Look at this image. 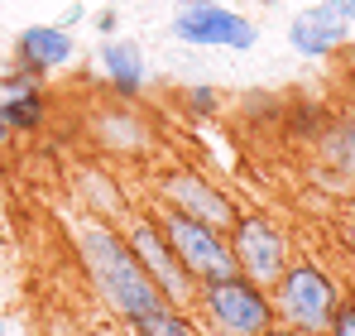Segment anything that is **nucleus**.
I'll list each match as a JSON object with an SVG mask.
<instances>
[{
    "label": "nucleus",
    "mask_w": 355,
    "mask_h": 336,
    "mask_svg": "<svg viewBox=\"0 0 355 336\" xmlns=\"http://www.w3.org/2000/svg\"><path fill=\"white\" fill-rule=\"evenodd\" d=\"M331 336H355V303H341L331 317Z\"/></svg>",
    "instance_id": "15"
},
{
    "label": "nucleus",
    "mask_w": 355,
    "mask_h": 336,
    "mask_svg": "<svg viewBox=\"0 0 355 336\" xmlns=\"http://www.w3.org/2000/svg\"><path fill=\"white\" fill-rule=\"evenodd\" d=\"M264 5H274V0H264Z\"/></svg>",
    "instance_id": "23"
},
{
    "label": "nucleus",
    "mask_w": 355,
    "mask_h": 336,
    "mask_svg": "<svg viewBox=\"0 0 355 336\" xmlns=\"http://www.w3.org/2000/svg\"><path fill=\"white\" fill-rule=\"evenodd\" d=\"M101 336H111V332H101Z\"/></svg>",
    "instance_id": "25"
},
{
    "label": "nucleus",
    "mask_w": 355,
    "mask_h": 336,
    "mask_svg": "<svg viewBox=\"0 0 355 336\" xmlns=\"http://www.w3.org/2000/svg\"><path fill=\"white\" fill-rule=\"evenodd\" d=\"M197 308H202V317L211 322L216 336H264L279 327L274 293L264 283L245 279V274L197 283Z\"/></svg>",
    "instance_id": "2"
},
{
    "label": "nucleus",
    "mask_w": 355,
    "mask_h": 336,
    "mask_svg": "<svg viewBox=\"0 0 355 336\" xmlns=\"http://www.w3.org/2000/svg\"><path fill=\"white\" fill-rule=\"evenodd\" d=\"M293 336H331V332H293Z\"/></svg>",
    "instance_id": "19"
},
{
    "label": "nucleus",
    "mask_w": 355,
    "mask_h": 336,
    "mask_svg": "<svg viewBox=\"0 0 355 336\" xmlns=\"http://www.w3.org/2000/svg\"><path fill=\"white\" fill-rule=\"evenodd\" d=\"M159 230H164V240L173 245L178 264H182V269H187V274H192L197 283L226 279V274H240V269H236V255H231V240H226V230L192 221V217L173 212V207L159 217Z\"/></svg>",
    "instance_id": "4"
},
{
    "label": "nucleus",
    "mask_w": 355,
    "mask_h": 336,
    "mask_svg": "<svg viewBox=\"0 0 355 336\" xmlns=\"http://www.w3.org/2000/svg\"><path fill=\"white\" fill-rule=\"evenodd\" d=\"M264 336H293V327H288V332H284V327H274V332H264Z\"/></svg>",
    "instance_id": "18"
},
{
    "label": "nucleus",
    "mask_w": 355,
    "mask_h": 336,
    "mask_svg": "<svg viewBox=\"0 0 355 336\" xmlns=\"http://www.w3.org/2000/svg\"><path fill=\"white\" fill-rule=\"evenodd\" d=\"M269 293H274L279 322H288L293 332H331V317H336V308L346 303V298H341V283L331 279L327 269H317L312 260L288 264Z\"/></svg>",
    "instance_id": "3"
},
{
    "label": "nucleus",
    "mask_w": 355,
    "mask_h": 336,
    "mask_svg": "<svg viewBox=\"0 0 355 336\" xmlns=\"http://www.w3.org/2000/svg\"><path fill=\"white\" fill-rule=\"evenodd\" d=\"M0 140H5V125H0Z\"/></svg>",
    "instance_id": "22"
},
{
    "label": "nucleus",
    "mask_w": 355,
    "mask_h": 336,
    "mask_svg": "<svg viewBox=\"0 0 355 336\" xmlns=\"http://www.w3.org/2000/svg\"><path fill=\"white\" fill-rule=\"evenodd\" d=\"M39 115H44V106H39V92H34V87L0 101V125H10V130H34Z\"/></svg>",
    "instance_id": "13"
},
{
    "label": "nucleus",
    "mask_w": 355,
    "mask_h": 336,
    "mask_svg": "<svg viewBox=\"0 0 355 336\" xmlns=\"http://www.w3.org/2000/svg\"><path fill=\"white\" fill-rule=\"evenodd\" d=\"M173 34L182 44H202V49H254L259 39V29L226 5H182L173 15Z\"/></svg>",
    "instance_id": "8"
},
{
    "label": "nucleus",
    "mask_w": 355,
    "mask_h": 336,
    "mask_svg": "<svg viewBox=\"0 0 355 336\" xmlns=\"http://www.w3.org/2000/svg\"><path fill=\"white\" fill-rule=\"evenodd\" d=\"M0 332H5V322H0Z\"/></svg>",
    "instance_id": "24"
},
{
    "label": "nucleus",
    "mask_w": 355,
    "mask_h": 336,
    "mask_svg": "<svg viewBox=\"0 0 355 336\" xmlns=\"http://www.w3.org/2000/svg\"><path fill=\"white\" fill-rule=\"evenodd\" d=\"M82 264L96 283V293L106 298V308L120 312L125 322L149 317L154 308H164L159 283L144 274L139 255L130 250V240L111 226H82Z\"/></svg>",
    "instance_id": "1"
},
{
    "label": "nucleus",
    "mask_w": 355,
    "mask_h": 336,
    "mask_svg": "<svg viewBox=\"0 0 355 336\" xmlns=\"http://www.w3.org/2000/svg\"><path fill=\"white\" fill-rule=\"evenodd\" d=\"M336 159H341V168H346V173H355V111H351V120L341 125V140H336Z\"/></svg>",
    "instance_id": "14"
},
{
    "label": "nucleus",
    "mask_w": 355,
    "mask_h": 336,
    "mask_svg": "<svg viewBox=\"0 0 355 336\" xmlns=\"http://www.w3.org/2000/svg\"><path fill=\"white\" fill-rule=\"evenodd\" d=\"M101 67H106V77L116 82L120 96H135L139 87H144V53H139V44H106L101 49Z\"/></svg>",
    "instance_id": "11"
},
{
    "label": "nucleus",
    "mask_w": 355,
    "mask_h": 336,
    "mask_svg": "<svg viewBox=\"0 0 355 336\" xmlns=\"http://www.w3.org/2000/svg\"><path fill=\"white\" fill-rule=\"evenodd\" d=\"M351 24H355V19H351V10H346V0H322V5H312V10L293 15L288 39H293L297 53L327 58L331 49H341V44H346Z\"/></svg>",
    "instance_id": "9"
},
{
    "label": "nucleus",
    "mask_w": 355,
    "mask_h": 336,
    "mask_svg": "<svg viewBox=\"0 0 355 336\" xmlns=\"http://www.w3.org/2000/svg\"><path fill=\"white\" fill-rule=\"evenodd\" d=\"M346 10H351V19H355V0H346Z\"/></svg>",
    "instance_id": "20"
},
{
    "label": "nucleus",
    "mask_w": 355,
    "mask_h": 336,
    "mask_svg": "<svg viewBox=\"0 0 355 336\" xmlns=\"http://www.w3.org/2000/svg\"><path fill=\"white\" fill-rule=\"evenodd\" d=\"M159 192H164V202L182 212V217H192V221L202 226H216V230H231L236 226V202L216 187V183H207L202 173H187V168H173V173H164L159 178Z\"/></svg>",
    "instance_id": "7"
},
{
    "label": "nucleus",
    "mask_w": 355,
    "mask_h": 336,
    "mask_svg": "<svg viewBox=\"0 0 355 336\" xmlns=\"http://www.w3.org/2000/svg\"><path fill=\"white\" fill-rule=\"evenodd\" d=\"M192 101H197V111H211V106H216V92H211V87H197Z\"/></svg>",
    "instance_id": "16"
},
{
    "label": "nucleus",
    "mask_w": 355,
    "mask_h": 336,
    "mask_svg": "<svg viewBox=\"0 0 355 336\" xmlns=\"http://www.w3.org/2000/svg\"><path fill=\"white\" fill-rule=\"evenodd\" d=\"M125 240H130V250L139 255L144 274L159 283V293H164V303H168V308H187V303H197V279L178 264L173 245L164 240L159 221H135L130 230H125Z\"/></svg>",
    "instance_id": "5"
},
{
    "label": "nucleus",
    "mask_w": 355,
    "mask_h": 336,
    "mask_svg": "<svg viewBox=\"0 0 355 336\" xmlns=\"http://www.w3.org/2000/svg\"><path fill=\"white\" fill-rule=\"evenodd\" d=\"M178 5H221V0H178Z\"/></svg>",
    "instance_id": "17"
},
{
    "label": "nucleus",
    "mask_w": 355,
    "mask_h": 336,
    "mask_svg": "<svg viewBox=\"0 0 355 336\" xmlns=\"http://www.w3.org/2000/svg\"><path fill=\"white\" fill-rule=\"evenodd\" d=\"M135 327V336H197L192 332V322L182 317V308H154L149 317H139V322H130Z\"/></svg>",
    "instance_id": "12"
},
{
    "label": "nucleus",
    "mask_w": 355,
    "mask_h": 336,
    "mask_svg": "<svg viewBox=\"0 0 355 336\" xmlns=\"http://www.w3.org/2000/svg\"><path fill=\"white\" fill-rule=\"evenodd\" d=\"M226 240H231L236 269L245 274V279L274 288L279 274L288 269V245H284V235L264 221V217H236V226L226 230Z\"/></svg>",
    "instance_id": "6"
},
{
    "label": "nucleus",
    "mask_w": 355,
    "mask_h": 336,
    "mask_svg": "<svg viewBox=\"0 0 355 336\" xmlns=\"http://www.w3.org/2000/svg\"><path fill=\"white\" fill-rule=\"evenodd\" d=\"M67 58H72V39L58 24H29L19 34V67H29V72H53Z\"/></svg>",
    "instance_id": "10"
},
{
    "label": "nucleus",
    "mask_w": 355,
    "mask_h": 336,
    "mask_svg": "<svg viewBox=\"0 0 355 336\" xmlns=\"http://www.w3.org/2000/svg\"><path fill=\"white\" fill-rule=\"evenodd\" d=\"M351 240H355V221H351Z\"/></svg>",
    "instance_id": "21"
}]
</instances>
